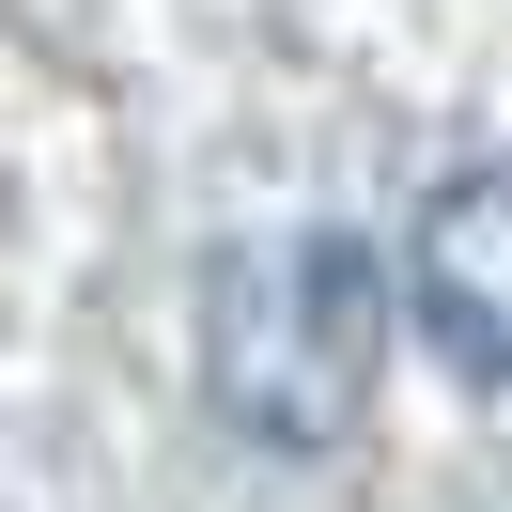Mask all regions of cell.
<instances>
[{
  "instance_id": "1",
  "label": "cell",
  "mask_w": 512,
  "mask_h": 512,
  "mask_svg": "<svg viewBox=\"0 0 512 512\" xmlns=\"http://www.w3.org/2000/svg\"><path fill=\"white\" fill-rule=\"evenodd\" d=\"M388 357V280L357 233H249L202 280V388L264 450H342Z\"/></svg>"
},
{
  "instance_id": "2",
  "label": "cell",
  "mask_w": 512,
  "mask_h": 512,
  "mask_svg": "<svg viewBox=\"0 0 512 512\" xmlns=\"http://www.w3.org/2000/svg\"><path fill=\"white\" fill-rule=\"evenodd\" d=\"M404 280H419V326H435L481 388H512V171H466V187L419 202Z\"/></svg>"
}]
</instances>
